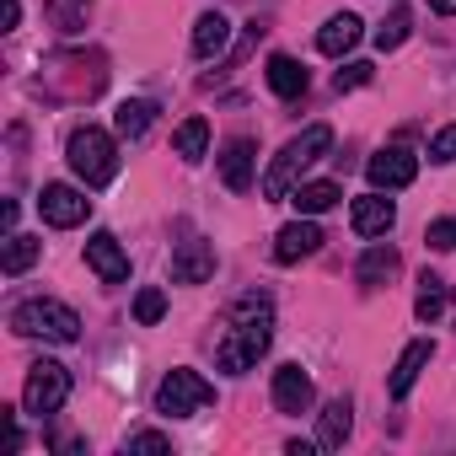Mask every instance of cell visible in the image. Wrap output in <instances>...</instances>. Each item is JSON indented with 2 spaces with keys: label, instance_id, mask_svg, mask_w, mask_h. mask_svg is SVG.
Returning <instances> with one entry per match:
<instances>
[{
  "label": "cell",
  "instance_id": "obj_1",
  "mask_svg": "<svg viewBox=\"0 0 456 456\" xmlns=\"http://www.w3.org/2000/svg\"><path fill=\"white\" fill-rule=\"evenodd\" d=\"M269 338H274V306H269V296H242L232 328H225L220 344H215V365L225 376H242V370H253L269 354Z\"/></svg>",
  "mask_w": 456,
  "mask_h": 456
},
{
  "label": "cell",
  "instance_id": "obj_2",
  "mask_svg": "<svg viewBox=\"0 0 456 456\" xmlns=\"http://www.w3.org/2000/svg\"><path fill=\"white\" fill-rule=\"evenodd\" d=\"M328 145H333V129H328V124H306L296 140H285V151H280L274 167L264 172V199H290L296 183H301V172H306L312 161H322Z\"/></svg>",
  "mask_w": 456,
  "mask_h": 456
},
{
  "label": "cell",
  "instance_id": "obj_3",
  "mask_svg": "<svg viewBox=\"0 0 456 456\" xmlns=\"http://www.w3.org/2000/svg\"><path fill=\"white\" fill-rule=\"evenodd\" d=\"M65 161H70V172H76L86 188H108V183L118 177V145H113V134L97 129V124L70 129V140H65Z\"/></svg>",
  "mask_w": 456,
  "mask_h": 456
},
{
  "label": "cell",
  "instance_id": "obj_4",
  "mask_svg": "<svg viewBox=\"0 0 456 456\" xmlns=\"http://www.w3.org/2000/svg\"><path fill=\"white\" fill-rule=\"evenodd\" d=\"M12 328L22 338H44V344H76L81 338V317L65 306V301H49V296H33L12 312Z\"/></svg>",
  "mask_w": 456,
  "mask_h": 456
},
{
  "label": "cell",
  "instance_id": "obj_5",
  "mask_svg": "<svg viewBox=\"0 0 456 456\" xmlns=\"http://www.w3.org/2000/svg\"><path fill=\"white\" fill-rule=\"evenodd\" d=\"M209 403H215V387H209L199 370H188V365L167 370V376H161V387H156V413H167V419L204 413Z\"/></svg>",
  "mask_w": 456,
  "mask_h": 456
},
{
  "label": "cell",
  "instance_id": "obj_6",
  "mask_svg": "<svg viewBox=\"0 0 456 456\" xmlns=\"http://www.w3.org/2000/svg\"><path fill=\"white\" fill-rule=\"evenodd\" d=\"M65 397H70V370L60 360H33L28 365V387H22V408L49 419V413L65 408Z\"/></svg>",
  "mask_w": 456,
  "mask_h": 456
},
{
  "label": "cell",
  "instance_id": "obj_7",
  "mask_svg": "<svg viewBox=\"0 0 456 456\" xmlns=\"http://www.w3.org/2000/svg\"><path fill=\"white\" fill-rule=\"evenodd\" d=\"M38 215H44L49 225H60V232H70V225H81V220L92 215V199H86L81 188H70V183H44Z\"/></svg>",
  "mask_w": 456,
  "mask_h": 456
},
{
  "label": "cell",
  "instance_id": "obj_8",
  "mask_svg": "<svg viewBox=\"0 0 456 456\" xmlns=\"http://www.w3.org/2000/svg\"><path fill=\"white\" fill-rule=\"evenodd\" d=\"M365 172H370V188L392 193V188H408V183L419 177V156H413L408 145H387V151H376V156L365 161Z\"/></svg>",
  "mask_w": 456,
  "mask_h": 456
},
{
  "label": "cell",
  "instance_id": "obj_9",
  "mask_svg": "<svg viewBox=\"0 0 456 456\" xmlns=\"http://www.w3.org/2000/svg\"><path fill=\"white\" fill-rule=\"evenodd\" d=\"M86 264H92V274H97L102 285H124V280H129V253L118 248L113 232H92V242H86Z\"/></svg>",
  "mask_w": 456,
  "mask_h": 456
},
{
  "label": "cell",
  "instance_id": "obj_10",
  "mask_svg": "<svg viewBox=\"0 0 456 456\" xmlns=\"http://www.w3.org/2000/svg\"><path fill=\"white\" fill-rule=\"evenodd\" d=\"M349 225H354L360 237H387L392 225H397V204L381 199V188H376V193H360V199L349 204Z\"/></svg>",
  "mask_w": 456,
  "mask_h": 456
},
{
  "label": "cell",
  "instance_id": "obj_11",
  "mask_svg": "<svg viewBox=\"0 0 456 456\" xmlns=\"http://www.w3.org/2000/svg\"><path fill=\"white\" fill-rule=\"evenodd\" d=\"M317 248H322V232L312 225V215H301V220L280 225V237H274V264H301V258H312Z\"/></svg>",
  "mask_w": 456,
  "mask_h": 456
},
{
  "label": "cell",
  "instance_id": "obj_12",
  "mask_svg": "<svg viewBox=\"0 0 456 456\" xmlns=\"http://www.w3.org/2000/svg\"><path fill=\"white\" fill-rule=\"evenodd\" d=\"M312 403H317L312 376H306L301 365H280V370H274V408H280V413H306Z\"/></svg>",
  "mask_w": 456,
  "mask_h": 456
},
{
  "label": "cell",
  "instance_id": "obj_13",
  "mask_svg": "<svg viewBox=\"0 0 456 456\" xmlns=\"http://www.w3.org/2000/svg\"><path fill=\"white\" fill-rule=\"evenodd\" d=\"M209 274H215V253H209V242L188 237V242L172 253V280H177V285H204Z\"/></svg>",
  "mask_w": 456,
  "mask_h": 456
},
{
  "label": "cell",
  "instance_id": "obj_14",
  "mask_svg": "<svg viewBox=\"0 0 456 456\" xmlns=\"http://www.w3.org/2000/svg\"><path fill=\"white\" fill-rule=\"evenodd\" d=\"M429 354H435V344H429V338H413V344L397 354V365H392V376H387V392H392V397H408V392H413V381L424 376Z\"/></svg>",
  "mask_w": 456,
  "mask_h": 456
},
{
  "label": "cell",
  "instance_id": "obj_15",
  "mask_svg": "<svg viewBox=\"0 0 456 456\" xmlns=\"http://www.w3.org/2000/svg\"><path fill=\"white\" fill-rule=\"evenodd\" d=\"M360 33H365V22H360L354 12H338V17H328V22H322V33H317V49H322L328 60H344V54L360 44Z\"/></svg>",
  "mask_w": 456,
  "mask_h": 456
},
{
  "label": "cell",
  "instance_id": "obj_16",
  "mask_svg": "<svg viewBox=\"0 0 456 456\" xmlns=\"http://www.w3.org/2000/svg\"><path fill=\"white\" fill-rule=\"evenodd\" d=\"M220 177L232 193H248L253 188V140H232L220 151Z\"/></svg>",
  "mask_w": 456,
  "mask_h": 456
},
{
  "label": "cell",
  "instance_id": "obj_17",
  "mask_svg": "<svg viewBox=\"0 0 456 456\" xmlns=\"http://www.w3.org/2000/svg\"><path fill=\"white\" fill-rule=\"evenodd\" d=\"M349 424H354L349 397H333V403L317 413V445H322V451H338V445L349 440Z\"/></svg>",
  "mask_w": 456,
  "mask_h": 456
},
{
  "label": "cell",
  "instance_id": "obj_18",
  "mask_svg": "<svg viewBox=\"0 0 456 456\" xmlns=\"http://www.w3.org/2000/svg\"><path fill=\"white\" fill-rule=\"evenodd\" d=\"M264 76H269V92H274V97H285V102H296V97L306 92V65H301V60H290V54H274Z\"/></svg>",
  "mask_w": 456,
  "mask_h": 456
},
{
  "label": "cell",
  "instance_id": "obj_19",
  "mask_svg": "<svg viewBox=\"0 0 456 456\" xmlns=\"http://www.w3.org/2000/svg\"><path fill=\"white\" fill-rule=\"evenodd\" d=\"M225 44H232V22H225L220 12H204V17L193 22V54H199V60H215Z\"/></svg>",
  "mask_w": 456,
  "mask_h": 456
},
{
  "label": "cell",
  "instance_id": "obj_20",
  "mask_svg": "<svg viewBox=\"0 0 456 456\" xmlns=\"http://www.w3.org/2000/svg\"><path fill=\"white\" fill-rule=\"evenodd\" d=\"M38 253H44L38 237H17V232H12V237H6V253H0V274H12V280L28 274V269L38 264Z\"/></svg>",
  "mask_w": 456,
  "mask_h": 456
},
{
  "label": "cell",
  "instance_id": "obj_21",
  "mask_svg": "<svg viewBox=\"0 0 456 456\" xmlns=\"http://www.w3.org/2000/svg\"><path fill=\"white\" fill-rule=\"evenodd\" d=\"M151 124H156V102H145V97H134V102H118V113H113V129H118L124 140H140Z\"/></svg>",
  "mask_w": 456,
  "mask_h": 456
},
{
  "label": "cell",
  "instance_id": "obj_22",
  "mask_svg": "<svg viewBox=\"0 0 456 456\" xmlns=\"http://www.w3.org/2000/svg\"><path fill=\"white\" fill-rule=\"evenodd\" d=\"M290 204H296V215H322L338 204V183H296Z\"/></svg>",
  "mask_w": 456,
  "mask_h": 456
},
{
  "label": "cell",
  "instance_id": "obj_23",
  "mask_svg": "<svg viewBox=\"0 0 456 456\" xmlns=\"http://www.w3.org/2000/svg\"><path fill=\"white\" fill-rule=\"evenodd\" d=\"M354 274H360V285H365V290H376L381 280H392V274H397V253L376 242V248H365V258H360V269H354Z\"/></svg>",
  "mask_w": 456,
  "mask_h": 456
},
{
  "label": "cell",
  "instance_id": "obj_24",
  "mask_svg": "<svg viewBox=\"0 0 456 456\" xmlns=\"http://www.w3.org/2000/svg\"><path fill=\"white\" fill-rule=\"evenodd\" d=\"M172 145H177L183 161H204V151H209V124H204V118H183L177 134H172Z\"/></svg>",
  "mask_w": 456,
  "mask_h": 456
},
{
  "label": "cell",
  "instance_id": "obj_25",
  "mask_svg": "<svg viewBox=\"0 0 456 456\" xmlns=\"http://www.w3.org/2000/svg\"><path fill=\"white\" fill-rule=\"evenodd\" d=\"M408 33H413V17L397 6V12H387V22L376 28V49H381V54H392V49H403V44H408Z\"/></svg>",
  "mask_w": 456,
  "mask_h": 456
},
{
  "label": "cell",
  "instance_id": "obj_26",
  "mask_svg": "<svg viewBox=\"0 0 456 456\" xmlns=\"http://www.w3.org/2000/svg\"><path fill=\"white\" fill-rule=\"evenodd\" d=\"M419 285H424V290H419V301H413V317H419V322H435V317L445 312V280L424 274Z\"/></svg>",
  "mask_w": 456,
  "mask_h": 456
},
{
  "label": "cell",
  "instance_id": "obj_27",
  "mask_svg": "<svg viewBox=\"0 0 456 456\" xmlns=\"http://www.w3.org/2000/svg\"><path fill=\"white\" fill-rule=\"evenodd\" d=\"M86 12H92V0H49V17L60 33H76L86 22Z\"/></svg>",
  "mask_w": 456,
  "mask_h": 456
},
{
  "label": "cell",
  "instance_id": "obj_28",
  "mask_svg": "<svg viewBox=\"0 0 456 456\" xmlns=\"http://www.w3.org/2000/svg\"><path fill=\"white\" fill-rule=\"evenodd\" d=\"M161 317H167V296H161L156 285H151V290H140V296H134V322H140V328H151V322H161Z\"/></svg>",
  "mask_w": 456,
  "mask_h": 456
},
{
  "label": "cell",
  "instance_id": "obj_29",
  "mask_svg": "<svg viewBox=\"0 0 456 456\" xmlns=\"http://www.w3.org/2000/svg\"><path fill=\"white\" fill-rule=\"evenodd\" d=\"M370 76H376L370 60H349V65L333 76V86H338V92H354V86H370Z\"/></svg>",
  "mask_w": 456,
  "mask_h": 456
},
{
  "label": "cell",
  "instance_id": "obj_30",
  "mask_svg": "<svg viewBox=\"0 0 456 456\" xmlns=\"http://www.w3.org/2000/svg\"><path fill=\"white\" fill-rule=\"evenodd\" d=\"M424 242H429L435 253H456V215H451V220H429Z\"/></svg>",
  "mask_w": 456,
  "mask_h": 456
},
{
  "label": "cell",
  "instance_id": "obj_31",
  "mask_svg": "<svg viewBox=\"0 0 456 456\" xmlns=\"http://www.w3.org/2000/svg\"><path fill=\"white\" fill-rule=\"evenodd\" d=\"M429 161H456V124H445V129L429 140Z\"/></svg>",
  "mask_w": 456,
  "mask_h": 456
},
{
  "label": "cell",
  "instance_id": "obj_32",
  "mask_svg": "<svg viewBox=\"0 0 456 456\" xmlns=\"http://www.w3.org/2000/svg\"><path fill=\"white\" fill-rule=\"evenodd\" d=\"M124 451H172V440H167V435H156V429H140V435H129V440H124Z\"/></svg>",
  "mask_w": 456,
  "mask_h": 456
},
{
  "label": "cell",
  "instance_id": "obj_33",
  "mask_svg": "<svg viewBox=\"0 0 456 456\" xmlns=\"http://www.w3.org/2000/svg\"><path fill=\"white\" fill-rule=\"evenodd\" d=\"M0 22H6V33L22 22V0H6V12H0Z\"/></svg>",
  "mask_w": 456,
  "mask_h": 456
},
{
  "label": "cell",
  "instance_id": "obj_34",
  "mask_svg": "<svg viewBox=\"0 0 456 456\" xmlns=\"http://www.w3.org/2000/svg\"><path fill=\"white\" fill-rule=\"evenodd\" d=\"M429 12H440V17H456V0H429Z\"/></svg>",
  "mask_w": 456,
  "mask_h": 456
}]
</instances>
